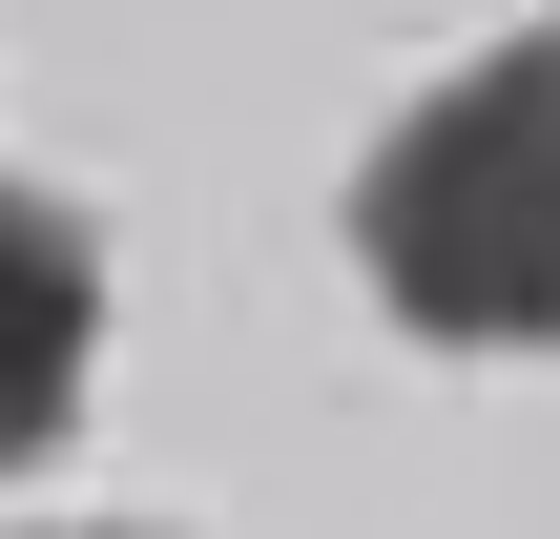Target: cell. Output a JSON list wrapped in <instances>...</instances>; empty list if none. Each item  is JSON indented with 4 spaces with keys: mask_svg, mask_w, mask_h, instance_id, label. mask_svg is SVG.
<instances>
[{
    "mask_svg": "<svg viewBox=\"0 0 560 539\" xmlns=\"http://www.w3.org/2000/svg\"><path fill=\"white\" fill-rule=\"evenodd\" d=\"M83 374H104V249H83V208L0 187V478L62 457Z\"/></svg>",
    "mask_w": 560,
    "mask_h": 539,
    "instance_id": "obj_2",
    "label": "cell"
},
{
    "mask_svg": "<svg viewBox=\"0 0 560 539\" xmlns=\"http://www.w3.org/2000/svg\"><path fill=\"white\" fill-rule=\"evenodd\" d=\"M353 249H374V291H395L416 332H457V353H520L560 312V62L540 42H499L478 83H436V104L374 145Z\"/></svg>",
    "mask_w": 560,
    "mask_h": 539,
    "instance_id": "obj_1",
    "label": "cell"
}]
</instances>
